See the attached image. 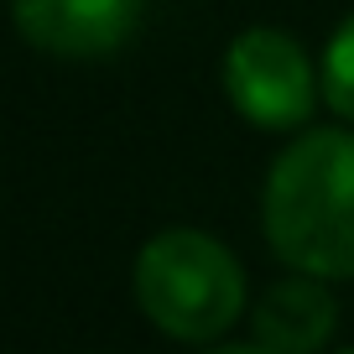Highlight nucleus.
Returning <instances> with one entry per match:
<instances>
[{
  "label": "nucleus",
  "instance_id": "obj_1",
  "mask_svg": "<svg viewBox=\"0 0 354 354\" xmlns=\"http://www.w3.org/2000/svg\"><path fill=\"white\" fill-rule=\"evenodd\" d=\"M266 240L292 271L354 277V136L308 131L266 177Z\"/></svg>",
  "mask_w": 354,
  "mask_h": 354
},
{
  "label": "nucleus",
  "instance_id": "obj_6",
  "mask_svg": "<svg viewBox=\"0 0 354 354\" xmlns=\"http://www.w3.org/2000/svg\"><path fill=\"white\" fill-rule=\"evenodd\" d=\"M323 100L344 120H354V16L328 37V53H323Z\"/></svg>",
  "mask_w": 354,
  "mask_h": 354
},
{
  "label": "nucleus",
  "instance_id": "obj_5",
  "mask_svg": "<svg viewBox=\"0 0 354 354\" xmlns=\"http://www.w3.org/2000/svg\"><path fill=\"white\" fill-rule=\"evenodd\" d=\"M333 318H339V308H333L323 277L297 271L255 302L250 328L266 354H318L333 333Z\"/></svg>",
  "mask_w": 354,
  "mask_h": 354
},
{
  "label": "nucleus",
  "instance_id": "obj_7",
  "mask_svg": "<svg viewBox=\"0 0 354 354\" xmlns=\"http://www.w3.org/2000/svg\"><path fill=\"white\" fill-rule=\"evenodd\" d=\"M214 354H266L261 344H250V349H245V344H234V349H214Z\"/></svg>",
  "mask_w": 354,
  "mask_h": 354
},
{
  "label": "nucleus",
  "instance_id": "obj_4",
  "mask_svg": "<svg viewBox=\"0 0 354 354\" xmlns=\"http://www.w3.org/2000/svg\"><path fill=\"white\" fill-rule=\"evenodd\" d=\"M146 0H11L16 32L53 57H104L141 26Z\"/></svg>",
  "mask_w": 354,
  "mask_h": 354
},
{
  "label": "nucleus",
  "instance_id": "obj_8",
  "mask_svg": "<svg viewBox=\"0 0 354 354\" xmlns=\"http://www.w3.org/2000/svg\"><path fill=\"white\" fill-rule=\"evenodd\" d=\"M344 354H354V349H344Z\"/></svg>",
  "mask_w": 354,
  "mask_h": 354
},
{
  "label": "nucleus",
  "instance_id": "obj_3",
  "mask_svg": "<svg viewBox=\"0 0 354 354\" xmlns=\"http://www.w3.org/2000/svg\"><path fill=\"white\" fill-rule=\"evenodd\" d=\"M224 88H230V104L261 131L302 125L313 115V100H318V78H313L308 53L277 26H250L230 42Z\"/></svg>",
  "mask_w": 354,
  "mask_h": 354
},
{
  "label": "nucleus",
  "instance_id": "obj_2",
  "mask_svg": "<svg viewBox=\"0 0 354 354\" xmlns=\"http://www.w3.org/2000/svg\"><path fill=\"white\" fill-rule=\"evenodd\" d=\"M136 302L162 333L183 344H209L240 318L245 271L214 234L162 230L136 255Z\"/></svg>",
  "mask_w": 354,
  "mask_h": 354
}]
</instances>
